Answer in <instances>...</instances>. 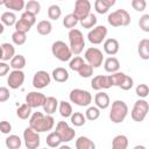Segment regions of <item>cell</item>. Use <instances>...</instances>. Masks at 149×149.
Listing matches in <instances>:
<instances>
[{"label":"cell","instance_id":"ab89813d","mask_svg":"<svg viewBox=\"0 0 149 149\" xmlns=\"http://www.w3.org/2000/svg\"><path fill=\"white\" fill-rule=\"evenodd\" d=\"M99 116H100V109L97 108L95 106H90L85 112V119H87L90 121H94Z\"/></svg>","mask_w":149,"mask_h":149},{"label":"cell","instance_id":"60d3db41","mask_svg":"<svg viewBox=\"0 0 149 149\" xmlns=\"http://www.w3.org/2000/svg\"><path fill=\"white\" fill-rule=\"evenodd\" d=\"M77 23H78V20L76 19V16H74L72 13L65 15L64 19H63V26H64L65 28L70 29V30L73 29V27H76Z\"/></svg>","mask_w":149,"mask_h":149},{"label":"cell","instance_id":"8d00e7d4","mask_svg":"<svg viewBox=\"0 0 149 149\" xmlns=\"http://www.w3.org/2000/svg\"><path fill=\"white\" fill-rule=\"evenodd\" d=\"M45 142H47V144H48L50 148H57V147H59L61 143H62V141H61V139H59V136L57 135L56 132L50 133V134L47 136Z\"/></svg>","mask_w":149,"mask_h":149},{"label":"cell","instance_id":"3957f363","mask_svg":"<svg viewBox=\"0 0 149 149\" xmlns=\"http://www.w3.org/2000/svg\"><path fill=\"white\" fill-rule=\"evenodd\" d=\"M69 42H70V50L72 55H80L84 50L85 47V41H84V35L79 29H71L69 31Z\"/></svg>","mask_w":149,"mask_h":149},{"label":"cell","instance_id":"74e56055","mask_svg":"<svg viewBox=\"0 0 149 149\" xmlns=\"http://www.w3.org/2000/svg\"><path fill=\"white\" fill-rule=\"evenodd\" d=\"M62 15V9L58 5H51L49 8H48V16L49 19L54 20V21H57Z\"/></svg>","mask_w":149,"mask_h":149},{"label":"cell","instance_id":"94428289","mask_svg":"<svg viewBox=\"0 0 149 149\" xmlns=\"http://www.w3.org/2000/svg\"><path fill=\"white\" fill-rule=\"evenodd\" d=\"M42 149H48V148H42Z\"/></svg>","mask_w":149,"mask_h":149},{"label":"cell","instance_id":"ee69618b","mask_svg":"<svg viewBox=\"0 0 149 149\" xmlns=\"http://www.w3.org/2000/svg\"><path fill=\"white\" fill-rule=\"evenodd\" d=\"M14 27H15V31H20V33H28L29 30H30V28H31V26L30 24H28L26 21H23L22 19H19V20H16V23L14 24Z\"/></svg>","mask_w":149,"mask_h":149},{"label":"cell","instance_id":"9a60e30c","mask_svg":"<svg viewBox=\"0 0 149 149\" xmlns=\"http://www.w3.org/2000/svg\"><path fill=\"white\" fill-rule=\"evenodd\" d=\"M45 95L41 92H36V91H33V92H29L27 95H26V104L33 109V108H37V107H42L44 101H45Z\"/></svg>","mask_w":149,"mask_h":149},{"label":"cell","instance_id":"db71d44e","mask_svg":"<svg viewBox=\"0 0 149 149\" xmlns=\"http://www.w3.org/2000/svg\"><path fill=\"white\" fill-rule=\"evenodd\" d=\"M9 64H7L6 62H0V77L6 76L9 72Z\"/></svg>","mask_w":149,"mask_h":149},{"label":"cell","instance_id":"d4e9b609","mask_svg":"<svg viewBox=\"0 0 149 149\" xmlns=\"http://www.w3.org/2000/svg\"><path fill=\"white\" fill-rule=\"evenodd\" d=\"M1 49H2V61H10L14 56H15V48L13 44L10 43H2L1 44Z\"/></svg>","mask_w":149,"mask_h":149},{"label":"cell","instance_id":"d6986e66","mask_svg":"<svg viewBox=\"0 0 149 149\" xmlns=\"http://www.w3.org/2000/svg\"><path fill=\"white\" fill-rule=\"evenodd\" d=\"M43 112L48 115H51L56 112L57 107H58V100L55 97H47L45 101L43 104Z\"/></svg>","mask_w":149,"mask_h":149},{"label":"cell","instance_id":"7dc6e473","mask_svg":"<svg viewBox=\"0 0 149 149\" xmlns=\"http://www.w3.org/2000/svg\"><path fill=\"white\" fill-rule=\"evenodd\" d=\"M133 85H134V80H133V78H132L130 76L126 74L125 78H123V80H122V83L120 84L119 87H120L121 90H123V91H128V90H130V88L133 87Z\"/></svg>","mask_w":149,"mask_h":149},{"label":"cell","instance_id":"f5cc1de1","mask_svg":"<svg viewBox=\"0 0 149 149\" xmlns=\"http://www.w3.org/2000/svg\"><path fill=\"white\" fill-rule=\"evenodd\" d=\"M0 132L2 134H9L12 132V125L8 121H0Z\"/></svg>","mask_w":149,"mask_h":149},{"label":"cell","instance_id":"7c38bea8","mask_svg":"<svg viewBox=\"0 0 149 149\" xmlns=\"http://www.w3.org/2000/svg\"><path fill=\"white\" fill-rule=\"evenodd\" d=\"M91 13V2L88 0H77L74 2V9L73 15L78 21L85 19Z\"/></svg>","mask_w":149,"mask_h":149},{"label":"cell","instance_id":"9f6ffc18","mask_svg":"<svg viewBox=\"0 0 149 149\" xmlns=\"http://www.w3.org/2000/svg\"><path fill=\"white\" fill-rule=\"evenodd\" d=\"M3 30H5V26H3V24L0 22V35L3 33Z\"/></svg>","mask_w":149,"mask_h":149},{"label":"cell","instance_id":"f1b7e54d","mask_svg":"<svg viewBox=\"0 0 149 149\" xmlns=\"http://www.w3.org/2000/svg\"><path fill=\"white\" fill-rule=\"evenodd\" d=\"M36 30L40 35H49L52 30V24L50 21L48 20H42L37 23L36 26Z\"/></svg>","mask_w":149,"mask_h":149},{"label":"cell","instance_id":"91938a15","mask_svg":"<svg viewBox=\"0 0 149 149\" xmlns=\"http://www.w3.org/2000/svg\"><path fill=\"white\" fill-rule=\"evenodd\" d=\"M0 59H2V49H1V45H0Z\"/></svg>","mask_w":149,"mask_h":149},{"label":"cell","instance_id":"e0dca14e","mask_svg":"<svg viewBox=\"0 0 149 149\" xmlns=\"http://www.w3.org/2000/svg\"><path fill=\"white\" fill-rule=\"evenodd\" d=\"M119 48H120V45H119V42L116 38H106L104 41V51L109 56L118 54Z\"/></svg>","mask_w":149,"mask_h":149},{"label":"cell","instance_id":"277c9868","mask_svg":"<svg viewBox=\"0 0 149 149\" xmlns=\"http://www.w3.org/2000/svg\"><path fill=\"white\" fill-rule=\"evenodd\" d=\"M130 15L126 9H116L107 16V22L112 27H125L130 23Z\"/></svg>","mask_w":149,"mask_h":149},{"label":"cell","instance_id":"4316f807","mask_svg":"<svg viewBox=\"0 0 149 149\" xmlns=\"http://www.w3.org/2000/svg\"><path fill=\"white\" fill-rule=\"evenodd\" d=\"M9 66L13 70H22L26 66V58L23 55H15L10 62H9Z\"/></svg>","mask_w":149,"mask_h":149},{"label":"cell","instance_id":"f907efd6","mask_svg":"<svg viewBox=\"0 0 149 149\" xmlns=\"http://www.w3.org/2000/svg\"><path fill=\"white\" fill-rule=\"evenodd\" d=\"M20 19H22L23 21H26V22H27L28 24H30L31 27L36 23V16L33 15V14H30V13H27V12H23Z\"/></svg>","mask_w":149,"mask_h":149},{"label":"cell","instance_id":"6da1fadb","mask_svg":"<svg viewBox=\"0 0 149 149\" xmlns=\"http://www.w3.org/2000/svg\"><path fill=\"white\" fill-rule=\"evenodd\" d=\"M55 126V119L52 115L43 114L42 112H34L29 118V128L36 133H43L51 130Z\"/></svg>","mask_w":149,"mask_h":149},{"label":"cell","instance_id":"816d5d0a","mask_svg":"<svg viewBox=\"0 0 149 149\" xmlns=\"http://www.w3.org/2000/svg\"><path fill=\"white\" fill-rule=\"evenodd\" d=\"M10 97V93H9V90L5 86H0V102H5L9 99Z\"/></svg>","mask_w":149,"mask_h":149},{"label":"cell","instance_id":"484cf974","mask_svg":"<svg viewBox=\"0 0 149 149\" xmlns=\"http://www.w3.org/2000/svg\"><path fill=\"white\" fill-rule=\"evenodd\" d=\"M137 52L142 59H146V61L149 59V40L148 38H143L140 41Z\"/></svg>","mask_w":149,"mask_h":149},{"label":"cell","instance_id":"f6af8a7d","mask_svg":"<svg viewBox=\"0 0 149 149\" xmlns=\"http://www.w3.org/2000/svg\"><path fill=\"white\" fill-rule=\"evenodd\" d=\"M78 73H79V76L83 77V78H88V77H91V76L93 74V68H92L90 64L85 63V64L79 69Z\"/></svg>","mask_w":149,"mask_h":149},{"label":"cell","instance_id":"1f68e13d","mask_svg":"<svg viewBox=\"0 0 149 149\" xmlns=\"http://www.w3.org/2000/svg\"><path fill=\"white\" fill-rule=\"evenodd\" d=\"M26 2L23 0H6L5 7L7 9H12L14 12H20L24 8Z\"/></svg>","mask_w":149,"mask_h":149},{"label":"cell","instance_id":"e575fe53","mask_svg":"<svg viewBox=\"0 0 149 149\" xmlns=\"http://www.w3.org/2000/svg\"><path fill=\"white\" fill-rule=\"evenodd\" d=\"M79 22H80V24H81V27H83V28L91 29V28L95 27V24H97V16H95L94 14L90 13L85 19L80 20Z\"/></svg>","mask_w":149,"mask_h":149},{"label":"cell","instance_id":"4fadbf2b","mask_svg":"<svg viewBox=\"0 0 149 149\" xmlns=\"http://www.w3.org/2000/svg\"><path fill=\"white\" fill-rule=\"evenodd\" d=\"M50 81H51V77L44 70L37 71L33 77V86L37 90H42V88L47 87L50 84Z\"/></svg>","mask_w":149,"mask_h":149},{"label":"cell","instance_id":"7a4b0ae2","mask_svg":"<svg viewBox=\"0 0 149 149\" xmlns=\"http://www.w3.org/2000/svg\"><path fill=\"white\" fill-rule=\"evenodd\" d=\"M128 115V106L123 100H115L112 102L109 119L113 123H121Z\"/></svg>","mask_w":149,"mask_h":149},{"label":"cell","instance_id":"cb8c5ba5","mask_svg":"<svg viewBox=\"0 0 149 149\" xmlns=\"http://www.w3.org/2000/svg\"><path fill=\"white\" fill-rule=\"evenodd\" d=\"M128 147V139L126 135H116L112 140V149H127Z\"/></svg>","mask_w":149,"mask_h":149},{"label":"cell","instance_id":"52a82bcc","mask_svg":"<svg viewBox=\"0 0 149 149\" xmlns=\"http://www.w3.org/2000/svg\"><path fill=\"white\" fill-rule=\"evenodd\" d=\"M148 112H149L148 101L144 99H139L135 101V104L133 106V109L130 112V116L135 122H142L146 119Z\"/></svg>","mask_w":149,"mask_h":149},{"label":"cell","instance_id":"44dd1931","mask_svg":"<svg viewBox=\"0 0 149 149\" xmlns=\"http://www.w3.org/2000/svg\"><path fill=\"white\" fill-rule=\"evenodd\" d=\"M115 3V0H97L94 2V9L99 14H105Z\"/></svg>","mask_w":149,"mask_h":149},{"label":"cell","instance_id":"ba28073f","mask_svg":"<svg viewBox=\"0 0 149 149\" xmlns=\"http://www.w3.org/2000/svg\"><path fill=\"white\" fill-rule=\"evenodd\" d=\"M84 58L87 62V64H90L93 69L94 68H100L104 62V56H102V51L99 50L95 47H90L85 50L84 54Z\"/></svg>","mask_w":149,"mask_h":149},{"label":"cell","instance_id":"bcb514c9","mask_svg":"<svg viewBox=\"0 0 149 149\" xmlns=\"http://www.w3.org/2000/svg\"><path fill=\"white\" fill-rule=\"evenodd\" d=\"M135 93H136L140 98L144 99V98L148 97V94H149V87H148V85H147V84H139V85L136 86V88H135Z\"/></svg>","mask_w":149,"mask_h":149},{"label":"cell","instance_id":"83f0119b","mask_svg":"<svg viewBox=\"0 0 149 149\" xmlns=\"http://www.w3.org/2000/svg\"><path fill=\"white\" fill-rule=\"evenodd\" d=\"M0 21H1V23L3 26H8V27L14 26L16 23V15L13 12H10V10L3 12L1 17H0Z\"/></svg>","mask_w":149,"mask_h":149},{"label":"cell","instance_id":"6f0895ef","mask_svg":"<svg viewBox=\"0 0 149 149\" xmlns=\"http://www.w3.org/2000/svg\"><path fill=\"white\" fill-rule=\"evenodd\" d=\"M133 149H147V148H146L144 146H140V144H139V146H135Z\"/></svg>","mask_w":149,"mask_h":149},{"label":"cell","instance_id":"681fc988","mask_svg":"<svg viewBox=\"0 0 149 149\" xmlns=\"http://www.w3.org/2000/svg\"><path fill=\"white\" fill-rule=\"evenodd\" d=\"M130 3H132V7L137 12H143L147 6L146 0H133Z\"/></svg>","mask_w":149,"mask_h":149},{"label":"cell","instance_id":"2e32d148","mask_svg":"<svg viewBox=\"0 0 149 149\" xmlns=\"http://www.w3.org/2000/svg\"><path fill=\"white\" fill-rule=\"evenodd\" d=\"M91 87L95 91H100V90H107L112 87L111 80L108 76H102V74H98L94 76L91 80Z\"/></svg>","mask_w":149,"mask_h":149},{"label":"cell","instance_id":"c3c4849f","mask_svg":"<svg viewBox=\"0 0 149 149\" xmlns=\"http://www.w3.org/2000/svg\"><path fill=\"white\" fill-rule=\"evenodd\" d=\"M139 26L140 28L146 31V33H149V14H144L140 17V21H139Z\"/></svg>","mask_w":149,"mask_h":149},{"label":"cell","instance_id":"d590c367","mask_svg":"<svg viewBox=\"0 0 149 149\" xmlns=\"http://www.w3.org/2000/svg\"><path fill=\"white\" fill-rule=\"evenodd\" d=\"M70 120H71V123L76 127H81L83 125H85L86 122V119H85V115L80 112H74L72 113V115L70 116Z\"/></svg>","mask_w":149,"mask_h":149},{"label":"cell","instance_id":"4dcf8cb0","mask_svg":"<svg viewBox=\"0 0 149 149\" xmlns=\"http://www.w3.org/2000/svg\"><path fill=\"white\" fill-rule=\"evenodd\" d=\"M5 144L8 149H20L22 141L17 135H9L6 140H5Z\"/></svg>","mask_w":149,"mask_h":149},{"label":"cell","instance_id":"d6a6232c","mask_svg":"<svg viewBox=\"0 0 149 149\" xmlns=\"http://www.w3.org/2000/svg\"><path fill=\"white\" fill-rule=\"evenodd\" d=\"M24 8H26V12L27 13H30L33 15H37L41 10V3L36 0H29L26 5H24Z\"/></svg>","mask_w":149,"mask_h":149},{"label":"cell","instance_id":"603a6c76","mask_svg":"<svg viewBox=\"0 0 149 149\" xmlns=\"http://www.w3.org/2000/svg\"><path fill=\"white\" fill-rule=\"evenodd\" d=\"M76 149H95V143L86 136H79L76 140Z\"/></svg>","mask_w":149,"mask_h":149},{"label":"cell","instance_id":"ffe728a7","mask_svg":"<svg viewBox=\"0 0 149 149\" xmlns=\"http://www.w3.org/2000/svg\"><path fill=\"white\" fill-rule=\"evenodd\" d=\"M104 69L106 72H109V73H115L119 71L120 69V62L118 58L115 57H108L105 59L104 62Z\"/></svg>","mask_w":149,"mask_h":149},{"label":"cell","instance_id":"b9f144b4","mask_svg":"<svg viewBox=\"0 0 149 149\" xmlns=\"http://www.w3.org/2000/svg\"><path fill=\"white\" fill-rule=\"evenodd\" d=\"M12 41L15 45H22L26 43L27 41V35L24 33H20V31H14L12 34Z\"/></svg>","mask_w":149,"mask_h":149},{"label":"cell","instance_id":"8992f818","mask_svg":"<svg viewBox=\"0 0 149 149\" xmlns=\"http://www.w3.org/2000/svg\"><path fill=\"white\" fill-rule=\"evenodd\" d=\"M70 101L73 102L77 106H88L92 102V95L88 91L81 90V88H73L69 94Z\"/></svg>","mask_w":149,"mask_h":149},{"label":"cell","instance_id":"30bf717a","mask_svg":"<svg viewBox=\"0 0 149 149\" xmlns=\"http://www.w3.org/2000/svg\"><path fill=\"white\" fill-rule=\"evenodd\" d=\"M40 140L41 139H40L38 133H36L31 128L27 127L23 130V141H24V146L27 149H37L41 143Z\"/></svg>","mask_w":149,"mask_h":149},{"label":"cell","instance_id":"7bdbcfd3","mask_svg":"<svg viewBox=\"0 0 149 149\" xmlns=\"http://www.w3.org/2000/svg\"><path fill=\"white\" fill-rule=\"evenodd\" d=\"M125 76H126V73H123V72H115V73L108 74L112 86H118V87H119V86H120V84L122 83V80H123Z\"/></svg>","mask_w":149,"mask_h":149},{"label":"cell","instance_id":"7402d4cb","mask_svg":"<svg viewBox=\"0 0 149 149\" xmlns=\"http://www.w3.org/2000/svg\"><path fill=\"white\" fill-rule=\"evenodd\" d=\"M51 76H52L54 80L57 81V83H65L69 79V72H68V70H65L64 68H61V66L54 69Z\"/></svg>","mask_w":149,"mask_h":149},{"label":"cell","instance_id":"f35d334b","mask_svg":"<svg viewBox=\"0 0 149 149\" xmlns=\"http://www.w3.org/2000/svg\"><path fill=\"white\" fill-rule=\"evenodd\" d=\"M85 64L84 62V58L80 57V56H74L73 58L70 59V63H69V68L72 70V71H79V69Z\"/></svg>","mask_w":149,"mask_h":149},{"label":"cell","instance_id":"680465c9","mask_svg":"<svg viewBox=\"0 0 149 149\" xmlns=\"http://www.w3.org/2000/svg\"><path fill=\"white\" fill-rule=\"evenodd\" d=\"M5 3H6V0H0V6H1V5L5 6Z\"/></svg>","mask_w":149,"mask_h":149},{"label":"cell","instance_id":"9c48e42d","mask_svg":"<svg viewBox=\"0 0 149 149\" xmlns=\"http://www.w3.org/2000/svg\"><path fill=\"white\" fill-rule=\"evenodd\" d=\"M55 132H56L57 135L59 136L61 141L64 142V143L72 141V140L74 139V136H76L74 129L71 128V127L68 125V122H65V121H59V122H57V125H56V130H55Z\"/></svg>","mask_w":149,"mask_h":149},{"label":"cell","instance_id":"ac0fdd59","mask_svg":"<svg viewBox=\"0 0 149 149\" xmlns=\"http://www.w3.org/2000/svg\"><path fill=\"white\" fill-rule=\"evenodd\" d=\"M94 102H95V107L99 108V109H106L109 104H111V100H109V95L105 92H98L94 97Z\"/></svg>","mask_w":149,"mask_h":149},{"label":"cell","instance_id":"f546056e","mask_svg":"<svg viewBox=\"0 0 149 149\" xmlns=\"http://www.w3.org/2000/svg\"><path fill=\"white\" fill-rule=\"evenodd\" d=\"M58 111H59V114L63 116V118H70L73 113L72 111V106L70 105V102L68 101H58Z\"/></svg>","mask_w":149,"mask_h":149},{"label":"cell","instance_id":"11a10c76","mask_svg":"<svg viewBox=\"0 0 149 149\" xmlns=\"http://www.w3.org/2000/svg\"><path fill=\"white\" fill-rule=\"evenodd\" d=\"M58 149H71L70 146H66V144H63V146H59Z\"/></svg>","mask_w":149,"mask_h":149},{"label":"cell","instance_id":"8fae6325","mask_svg":"<svg viewBox=\"0 0 149 149\" xmlns=\"http://www.w3.org/2000/svg\"><path fill=\"white\" fill-rule=\"evenodd\" d=\"M107 36V28L105 26H95L87 34V40L92 44H100Z\"/></svg>","mask_w":149,"mask_h":149},{"label":"cell","instance_id":"5b68a950","mask_svg":"<svg viewBox=\"0 0 149 149\" xmlns=\"http://www.w3.org/2000/svg\"><path fill=\"white\" fill-rule=\"evenodd\" d=\"M51 52L61 62H68L72 57V52L70 50V47L63 41L54 42L51 45Z\"/></svg>","mask_w":149,"mask_h":149},{"label":"cell","instance_id":"836d02e7","mask_svg":"<svg viewBox=\"0 0 149 149\" xmlns=\"http://www.w3.org/2000/svg\"><path fill=\"white\" fill-rule=\"evenodd\" d=\"M16 115L21 120H27L31 115V108L27 104H22L17 109H16Z\"/></svg>","mask_w":149,"mask_h":149},{"label":"cell","instance_id":"5bb4252c","mask_svg":"<svg viewBox=\"0 0 149 149\" xmlns=\"http://www.w3.org/2000/svg\"><path fill=\"white\" fill-rule=\"evenodd\" d=\"M24 83V73L22 70H13L9 72L7 78V84L12 90H16Z\"/></svg>","mask_w":149,"mask_h":149}]
</instances>
